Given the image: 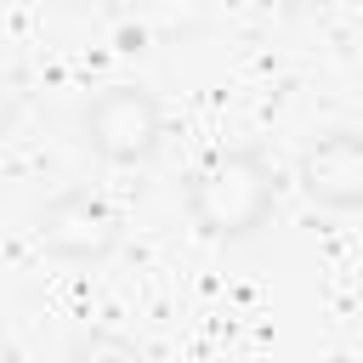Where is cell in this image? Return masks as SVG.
<instances>
[{"instance_id": "obj_1", "label": "cell", "mask_w": 363, "mask_h": 363, "mask_svg": "<svg viewBox=\"0 0 363 363\" xmlns=\"http://www.w3.org/2000/svg\"><path fill=\"white\" fill-rule=\"evenodd\" d=\"M272 204H278V176L255 147H227L187 182V216L216 244L255 238L267 227Z\"/></svg>"}, {"instance_id": "obj_2", "label": "cell", "mask_w": 363, "mask_h": 363, "mask_svg": "<svg viewBox=\"0 0 363 363\" xmlns=\"http://www.w3.org/2000/svg\"><path fill=\"white\" fill-rule=\"evenodd\" d=\"M79 142L108 164H147L164 142V113L147 85H108L79 113Z\"/></svg>"}, {"instance_id": "obj_3", "label": "cell", "mask_w": 363, "mask_h": 363, "mask_svg": "<svg viewBox=\"0 0 363 363\" xmlns=\"http://www.w3.org/2000/svg\"><path fill=\"white\" fill-rule=\"evenodd\" d=\"M34 227H40V244H45L51 255H62V261H85V267L108 261V255L125 244V221H119V210H113L102 193H91V187H68V193H57V199L34 216Z\"/></svg>"}, {"instance_id": "obj_4", "label": "cell", "mask_w": 363, "mask_h": 363, "mask_svg": "<svg viewBox=\"0 0 363 363\" xmlns=\"http://www.w3.org/2000/svg\"><path fill=\"white\" fill-rule=\"evenodd\" d=\"M295 182L323 210H363V130H323L301 147Z\"/></svg>"}, {"instance_id": "obj_5", "label": "cell", "mask_w": 363, "mask_h": 363, "mask_svg": "<svg viewBox=\"0 0 363 363\" xmlns=\"http://www.w3.org/2000/svg\"><path fill=\"white\" fill-rule=\"evenodd\" d=\"M68 363H147V357H142L136 340H125L113 329H91V335H79L68 346Z\"/></svg>"}, {"instance_id": "obj_6", "label": "cell", "mask_w": 363, "mask_h": 363, "mask_svg": "<svg viewBox=\"0 0 363 363\" xmlns=\"http://www.w3.org/2000/svg\"><path fill=\"white\" fill-rule=\"evenodd\" d=\"M17 108H23V79L0 68V136L11 130V119H17Z\"/></svg>"}, {"instance_id": "obj_7", "label": "cell", "mask_w": 363, "mask_h": 363, "mask_svg": "<svg viewBox=\"0 0 363 363\" xmlns=\"http://www.w3.org/2000/svg\"><path fill=\"white\" fill-rule=\"evenodd\" d=\"M312 6H329V0H289V11H312Z\"/></svg>"}, {"instance_id": "obj_8", "label": "cell", "mask_w": 363, "mask_h": 363, "mask_svg": "<svg viewBox=\"0 0 363 363\" xmlns=\"http://www.w3.org/2000/svg\"><path fill=\"white\" fill-rule=\"evenodd\" d=\"M62 6H85V0H62Z\"/></svg>"}]
</instances>
